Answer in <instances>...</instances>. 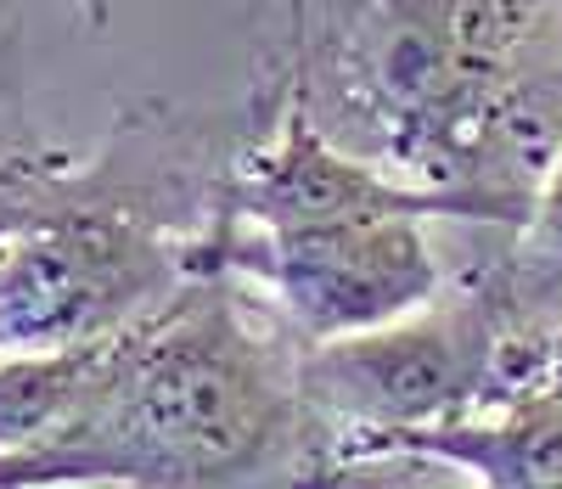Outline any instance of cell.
<instances>
[{
	"mask_svg": "<svg viewBox=\"0 0 562 489\" xmlns=\"http://www.w3.org/2000/svg\"><path fill=\"white\" fill-rule=\"evenodd\" d=\"M535 7H551V0H535Z\"/></svg>",
	"mask_w": 562,
	"mask_h": 489,
	"instance_id": "obj_12",
	"label": "cell"
},
{
	"mask_svg": "<svg viewBox=\"0 0 562 489\" xmlns=\"http://www.w3.org/2000/svg\"><path fill=\"white\" fill-rule=\"evenodd\" d=\"M124 180H130V169H119L113 153L108 158H68V153L0 158V248H12L18 236L108 198Z\"/></svg>",
	"mask_w": 562,
	"mask_h": 489,
	"instance_id": "obj_7",
	"label": "cell"
},
{
	"mask_svg": "<svg viewBox=\"0 0 562 489\" xmlns=\"http://www.w3.org/2000/svg\"><path fill=\"white\" fill-rule=\"evenodd\" d=\"M299 349L237 281H186L108 337L40 445L0 456V489H338L355 467L304 405Z\"/></svg>",
	"mask_w": 562,
	"mask_h": 489,
	"instance_id": "obj_1",
	"label": "cell"
},
{
	"mask_svg": "<svg viewBox=\"0 0 562 489\" xmlns=\"http://www.w3.org/2000/svg\"><path fill=\"white\" fill-rule=\"evenodd\" d=\"M192 276L254 287L299 344H338L428 310L445 265L428 220H326V225H203L186 248Z\"/></svg>",
	"mask_w": 562,
	"mask_h": 489,
	"instance_id": "obj_4",
	"label": "cell"
},
{
	"mask_svg": "<svg viewBox=\"0 0 562 489\" xmlns=\"http://www.w3.org/2000/svg\"><path fill=\"white\" fill-rule=\"evenodd\" d=\"M214 225L281 231V225H326V220H467L473 209L450 191L416 186L383 164L355 158L310 108V96L281 79L276 119L231 153L214 180Z\"/></svg>",
	"mask_w": 562,
	"mask_h": 489,
	"instance_id": "obj_5",
	"label": "cell"
},
{
	"mask_svg": "<svg viewBox=\"0 0 562 489\" xmlns=\"http://www.w3.org/2000/svg\"><path fill=\"white\" fill-rule=\"evenodd\" d=\"M518 242L551 276H562V153H557V164L546 169V180L535 191V209H529V225L518 231Z\"/></svg>",
	"mask_w": 562,
	"mask_h": 489,
	"instance_id": "obj_8",
	"label": "cell"
},
{
	"mask_svg": "<svg viewBox=\"0 0 562 489\" xmlns=\"http://www.w3.org/2000/svg\"><path fill=\"white\" fill-rule=\"evenodd\" d=\"M378 462H434L473 478V489H562V394L540 388L501 411L394 438Z\"/></svg>",
	"mask_w": 562,
	"mask_h": 489,
	"instance_id": "obj_6",
	"label": "cell"
},
{
	"mask_svg": "<svg viewBox=\"0 0 562 489\" xmlns=\"http://www.w3.org/2000/svg\"><path fill=\"white\" fill-rule=\"evenodd\" d=\"M288 52H293V68L310 57V0H288Z\"/></svg>",
	"mask_w": 562,
	"mask_h": 489,
	"instance_id": "obj_10",
	"label": "cell"
},
{
	"mask_svg": "<svg viewBox=\"0 0 562 489\" xmlns=\"http://www.w3.org/2000/svg\"><path fill=\"white\" fill-rule=\"evenodd\" d=\"M383 169L518 236L562 153V34L535 0H355L288 68Z\"/></svg>",
	"mask_w": 562,
	"mask_h": 489,
	"instance_id": "obj_2",
	"label": "cell"
},
{
	"mask_svg": "<svg viewBox=\"0 0 562 489\" xmlns=\"http://www.w3.org/2000/svg\"><path fill=\"white\" fill-rule=\"evenodd\" d=\"M203 225V209L158 198L130 169L119 191L0 248V366L108 344L164 310L198 281L186 248Z\"/></svg>",
	"mask_w": 562,
	"mask_h": 489,
	"instance_id": "obj_3",
	"label": "cell"
},
{
	"mask_svg": "<svg viewBox=\"0 0 562 489\" xmlns=\"http://www.w3.org/2000/svg\"><path fill=\"white\" fill-rule=\"evenodd\" d=\"M79 12H85L90 23H108V12H113V0H79Z\"/></svg>",
	"mask_w": 562,
	"mask_h": 489,
	"instance_id": "obj_11",
	"label": "cell"
},
{
	"mask_svg": "<svg viewBox=\"0 0 562 489\" xmlns=\"http://www.w3.org/2000/svg\"><path fill=\"white\" fill-rule=\"evenodd\" d=\"M562 394V315L551 321V332L540 337V371H535V394Z\"/></svg>",
	"mask_w": 562,
	"mask_h": 489,
	"instance_id": "obj_9",
	"label": "cell"
}]
</instances>
